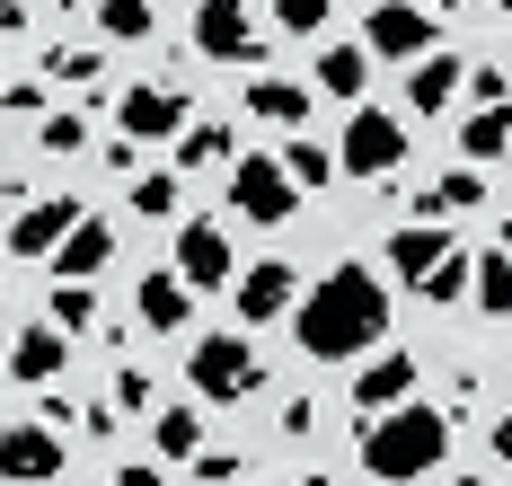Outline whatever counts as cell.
Here are the masks:
<instances>
[{
	"label": "cell",
	"mask_w": 512,
	"mask_h": 486,
	"mask_svg": "<svg viewBox=\"0 0 512 486\" xmlns=\"http://www.w3.org/2000/svg\"><path fill=\"white\" fill-rule=\"evenodd\" d=\"M327 9H336V0H274V27H283V36H318Z\"/></svg>",
	"instance_id": "cell-34"
},
{
	"label": "cell",
	"mask_w": 512,
	"mask_h": 486,
	"mask_svg": "<svg viewBox=\"0 0 512 486\" xmlns=\"http://www.w3.org/2000/svg\"><path fill=\"white\" fill-rule=\"evenodd\" d=\"M62 363H71V336L53 319H27L18 336H9V380H27V389H53L62 380Z\"/></svg>",
	"instance_id": "cell-12"
},
{
	"label": "cell",
	"mask_w": 512,
	"mask_h": 486,
	"mask_svg": "<svg viewBox=\"0 0 512 486\" xmlns=\"http://www.w3.org/2000/svg\"><path fill=\"white\" fill-rule=\"evenodd\" d=\"M115 124H124V142H177V133L195 124V98H186L177 80H133L124 107H115Z\"/></svg>",
	"instance_id": "cell-6"
},
{
	"label": "cell",
	"mask_w": 512,
	"mask_h": 486,
	"mask_svg": "<svg viewBox=\"0 0 512 486\" xmlns=\"http://www.w3.org/2000/svg\"><path fill=\"white\" fill-rule=\"evenodd\" d=\"M186 380H195V398L204 407H239V398H256V380H265V363H256V345L248 336H204L195 354H186Z\"/></svg>",
	"instance_id": "cell-3"
},
{
	"label": "cell",
	"mask_w": 512,
	"mask_h": 486,
	"mask_svg": "<svg viewBox=\"0 0 512 486\" xmlns=\"http://www.w3.org/2000/svg\"><path fill=\"white\" fill-rule=\"evenodd\" d=\"M362 80H371L362 36H354V45H327V54H318V89H327V98H362Z\"/></svg>",
	"instance_id": "cell-23"
},
{
	"label": "cell",
	"mask_w": 512,
	"mask_h": 486,
	"mask_svg": "<svg viewBox=\"0 0 512 486\" xmlns=\"http://www.w3.org/2000/svg\"><path fill=\"white\" fill-rule=\"evenodd\" d=\"M0 107H9V115H45L53 98H45V80H9V89H0Z\"/></svg>",
	"instance_id": "cell-36"
},
{
	"label": "cell",
	"mask_w": 512,
	"mask_h": 486,
	"mask_svg": "<svg viewBox=\"0 0 512 486\" xmlns=\"http://www.w3.org/2000/svg\"><path fill=\"white\" fill-rule=\"evenodd\" d=\"M442 486H486V478H442Z\"/></svg>",
	"instance_id": "cell-43"
},
{
	"label": "cell",
	"mask_w": 512,
	"mask_h": 486,
	"mask_svg": "<svg viewBox=\"0 0 512 486\" xmlns=\"http://www.w3.org/2000/svg\"><path fill=\"white\" fill-rule=\"evenodd\" d=\"M504 248H512V213H504Z\"/></svg>",
	"instance_id": "cell-44"
},
{
	"label": "cell",
	"mask_w": 512,
	"mask_h": 486,
	"mask_svg": "<svg viewBox=\"0 0 512 486\" xmlns=\"http://www.w3.org/2000/svg\"><path fill=\"white\" fill-rule=\"evenodd\" d=\"M195 54L204 62H265V36H256L248 0H195Z\"/></svg>",
	"instance_id": "cell-8"
},
{
	"label": "cell",
	"mask_w": 512,
	"mask_h": 486,
	"mask_svg": "<svg viewBox=\"0 0 512 486\" xmlns=\"http://www.w3.org/2000/svg\"><path fill=\"white\" fill-rule=\"evenodd\" d=\"M442 45V18L424 0H371L362 9V54L371 62H424Z\"/></svg>",
	"instance_id": "cell-4"
},
{
	"label": "cell",
	"mask_w": 512,
	"mask_h": 486,
	"mask_svg": "<svg viewBox=\"0 0 512 486\" xmlns=\"http://www.w3.org/2000/svg\"><path fill=\"white\" fill-rule=\"evenodd\" d=\"M415 398V354H371L354 372V416H389Z\"/></svg>",
	"instance_id": "cell-16"
},
{
	"label": "cell",
	"mask_w": 512,
	"mask_h": 486,
	"mask_svg": "<svg viewBox=\"0 0 512 486\" xmlns=\"http://www.w3.org/2000/svg\"><path fill=\"white\" fill-rule=\"evenodd\" d=\"M460 89H468V62L451 54V45H442V54H424V62L407 71V107H415V115H442Z\"/></svg>",
	"instance_id": "cell-18"
},
{
	"label": "cell",
	"mask_w": 512,
	"mask_h": 486,
	"mask_svg": "<svg viewBox=\"0 0 512 486\" xmlns=\"http://www.w3.org/2000/svg\"><path fill=\"white\" fill-rule=\"evenodd\" d=\"M115 486H159V451H151V460H124V469H115Z\"/></svg>",
	"instance_id": "cell-39"
},
{
	"label": "cell",
	"mask_w": 512,
	"mask_h": 486,
	"mask_svg": "<svg viewBox=\"0 0 512 486\" xmlns=\"http://www.w3.org/2000/svg\"><path fill=\"white\" fill-rule=\"evenodd\" d=\"M36 142H45L53 160H71V151H89V115H80V107H53L45 124H36Z\"/></svg>",
	"instance_id": "cell-30"
},
{
	"label": "cell",
	"mask_w": 512,
	"mask_h": 486,
	"mask_svg": "<svg viewBox=\"0 0 512 486\" xmlns=\"http://www.w3.org/2000/svg\"><path fill=\"white\" fill-rule=\"evenodd\" d=\"M151 27H159L151 0H98V36H106V45H142Z\"/></svg>",
	"instance_id": "cell-25"
},
{
	"label": "cell",
	"mask_w": 512,
	"mask_h": 486,
	"mask_svg": "<svg viewBox=\"0 0 512 486\" xmlns=\"http://www.w3.org/2000/svg\"><path fill=\"white\" fill-rule=\"evenodd\" d=\"M468 98H477V107H504V98H512V80L495 71V62H477V71H468Z\"/></svg>",
	"instance_id": "cell-35"
},
{
	"label": "cell",
	"mask_w": 512,
	"mask_h": 486,
	"mask_svg": "<svg viewBox=\"0 0 512 486\" xmlns=\"http://www.w3.org/2000/svg\"><path fill=\"white\" fill-rule=\"evenodd\" d=\"M468 301H477V319H512V248H477Z\"/></svg>",
	"instance_id": "cell-20"
},
{
	"label": "cell",
	"mask_w": 512,
	"mask_h": 486,
	"mask_svg": "<svg viewBox=\"0 0 512 486\" xmlns=\"http://www.w3.org/2000/svg\"><path fill=\"white\" fill-rule=\"evenodd\" d=\"M230 213L256 221V230H283V221L301 213V186L283 177V160H265V151H239V160H230Z\"/></svg>",
	"instance_id": "cell-5"
},
{
	"label": "cell",
	"mask_w": 512,
	"mask_h": 486,
	"mask_svg": "<svg viewBox=\"0 0 512 486\" xmlns=\"http://www.w3.org/2000/svg\"><path fill=\"white\" fill-rule=\"evenodd\" d=\"M133 213L142 221H177V177H168V168H142V177H133Z\"/></svg>",
	"instance_id": "cell-31"
},
{
	"label": "cell",
	"mask_w": 512,
	"mask_h": 486,
	"mask_svg": "<svg viewBox=\"0 0 512 486\" xmlns=\"http://www.w3.org/2000/svg\"><path fill=\"white\" fill-rule=\"evenodd\" d=\"M0 478L9 486H53L62 478V433L53 425H0Z\"/></svg>",
	"instance_id": "cell-10"
},
{
	"label": "cell",
	"mask_w": 512,
	"mask_h": 486,
	"mask_svg": "<svg viewBox=\"0 0 512 486\" xmlns=\"http://www.w3.org/2000/svg\"><path fill=\"white\" fill-rule=\"evenodd\" d=\"M151 451L159 460H195V451H204V416H195V407H159L151 416Z\"/></svg>",
	"instance_id": "cell-22"
},
{
	"label": "cell",
	"mask_w": 512,
	"mask_h": 486,
	"mask_svg": "<svg viewBox=\"0 0 512 486\" xmlns=\"http://www.w3.org/2000/svg\"><path fill=\"white\" fill-rule=\"evenodd\" d=\"M0 27H9V36H27V0H0Z\"/></svg>",
	"instance_id": "cell-40"
},
{
	"label": "cell",
	"mask_w": 512,
	"mask_h": 486,
	"mask_svg": "<svg viewBox=\"0 0 512 486\" xmlns=\"http://www.w3.org/2000/svg\"><path fill=\"white\" fill-rule=\"evenodd\" d=\"M133 310H142V327H151V336H177V327L195 319V283H186V274L168 266V274H142V292H133Z\"/></svg>",
	"instance_id": "cell-17"
},
{
	"label": "cell",
	"mask_w": 512,
	"mask_h": 486,
	"mask_svg": "<svg viewBox=\"0 0 512 486\" xmlns=\"http://www.w3.org/2000/svg\"><path fill=\"white\" fill-rule=\"evenodd\" d=\"M106 407H115V416H159L151 372H133V363H124V372H115V398H106Z\"/></svg>",
	"instance_id": "cell-33"
},
{
	"label": "cell",
	"mask_w": 512,
	"mask_h": 486,
	"mask_svg": "<svg viewBox=\"0 0 512 486\" xmlns=\"http://www.w3.org/2000/svg\"><path fill=\"white\" fill-rule=\"evenodd\" d=\"M495 460H512V416H495Z\"/></svg>",
	"instance_id": "cell-41"
},
{
	"label": "cell",
	"mask_w": 512,
	"mask_h": 486,
	"mask_svg": "<svg viewBox=\"0 0 512 486\" xmlns=\"http://www.w3.org/2000/svg\"><path fill=\"white\" fill-rule=\"evenodd\" d=\"M283 433H292V442H309V433H318V407H309V398H283Z\"/></svg>",
	"instance_id": "cell-37"
},
{
	"label": "cell",
	"mask_w": 512,
	"mask_h": 486,
	"mask_svg": "<svg viewBox=\"0 0 512 486\" xmlns=\"http://www.w3.org/2000/svg\"><path fill=\"white\" fill-rule=\"evenodd\" d=\"M186 469H195V478H204V486H221V478H230V469H239V460H230V451H195Z\"/></svg>",
	"instance_id": "cell-38"
},
{
	"label": "cell",
	"mask_w": 512,
	"mask_h": 486,
	"mask_svg": "<svg viewBox=\"0 0 512 486\" xmlns=\"http://www.w3.org/2000/svg\"><path fill=\"white\" fill-rule=\"evenodd\" d=\"M62 9H71V18H80V9H98V0H62Z\"/></svg>",
	"instance_id": "cell-42"
},
{
	"label": "cell",
	"mask_w": 512,
	"mask_h": 486,
	"mask_svg": "<svg viewBox=\"0 0 512 486\" xmlns=\"http://www.w3.org/2000/svg\"><path fill=\"white\" fill-rule=\"evenodd\" d=\"M71 221H80V195H36V204L9 213V248H18V257H53V248L71 239Z\"/></svg>",
	"instance_id": "cell-11"
},
{
	"label": "cell",
	"mask_w": 512,
	"mask_h": 486,
	"mask_svg": "<svg viewBox=\"0 0 512 486\" xmlns=\"http://www.w3.org/2000/svg\"><path fill=\"white\" fill-rule=\"evenodd\" d=\"M292 301H301V274L283 266V257H256L239 283H230V310L248 327H265V319H292Z\"/></svg>",
	"instance_id": "cell-9"
},
{
	"label": "cell",
	"mask_w": 512,
	"mask_h": 486,
	"mask_svg": "<svg viewBox=\"0 0 512 486\" xmlns=\"http://www.w3.org/2000/svg\"><path fill=\"white\" fill-rule=\"evenodd\" d=\"M354 460H362L380 486L433 478V469L451 460V416H442V407H415V398H407V407H389V416H362Z\"/></svg>",
	"instance_id": "cell-2"
},
{
	"label": "cell",
	"mask_w": 512,
	"mask_h": 486,
	"mask_svg": "<svg viewBox=\"0 0 512 486\" xmlns=\"http://www.w3.org/2000/svg\"><path fill=\"white\" fill-rule=\"evenodd\" d=\"M106 266H115V221L80 213V221H71V239L53 248V274H62V283H98Z\"/></svg>",
	"instance_id": "cell-13"
},
{
	"label": "cell",
	"mask_w": 512,
	"mask_h": 486,
	"mask_svg": "<svg viewBox=\"0 0 512 486\" xmlns=\"http://www.w3.org/2000/svg\"><path fill=\"white\" fill-rule=\"evenodd\" d=\"M177 274H186L195 292H221V283H230V230H221V221H186V230H177Z\"/></svg>",
	"instance_id": "cell-15"
},
{
	"label": "cell",
	"mask_w": 512,
	"mask_h": 486,
	"mask_svg": "<svg viewBox=\"0 0 512 486\" xmlns=\"http://www.w3.org/2000/svg\"><path fill=\"white\" fill-rule=\"evenodd\" d=\"M45 319L62 327V336H80V327H98V283H53Z\"/></svg>",
	"instance_id": "cell-28"
},
{
	"label": "cell",
	"mask_w": 512,
	"mask_h": 486,
	"mask_svg": "<svg viewBox=\"0 0 512 486\" xmlns=\"http://www.w3.org/2000/svg\"><path fill=\"white\" fill-rule=\"evenodd\" d=\"M221 160H239L230 151V124H186L177 133V168H221Z\"/></svg>",
	"instance_id": "cell-29"
},
{
	"label": "cell",
	"mask_w": 512,
	"mask_h": 486,
	"mask_svg": "<svg viewBox=\"0 0 512 486\" xmlns=\"http://www.w3.org/2000/svg\"><path fill=\"white\" fill-rule=\"evenodd\" d=\"M283 177H292V186H327V177H336V151H318V142H301V133H292V151H283Z\"/></svg>",
	"instance_id": "cell-32"
},
{
	"label": "cell",
	"mask_w": 512,
	"mask_h": 486,
	"mask_svg": "<svg viewBox=\"0 0 512 486\" xmlns=\"http://www.w3.org/2000/svg\"><path fill=\"white\" fill-rule=\"evenodd\" d=\"M292 336H301L309 363H354V354H371V345L389 336V283L371 266H354V257L327 266L301 301H292Z\"/></svg>",
	"instance_id": "cell-1"
},
{
	"label": "cell",
	"mask_w": 512,
	"mask_h": 486,
	"mask_svg": "<svg viewBox=\"0 0 512 486\" xmlns=\"http://www.w3.org/2000/svg\"><path fill=\"white\" fill-rule=\"evenodd\" d=\"M424 9H451V0H424Z\"/></svg>",
	"instance_id": "cell-45"
},
{
	"label": "cell",
	"mask_w": 512,
	"mask_h": 486,
	"mask_svg": "<svg viewBox=\"0 0 512 486\" xmlns=\"http://www.w3.org/2000/svg\"><path fill=\"white\" fill-rule=\"evenodd\" d=\"M45 71H53V80H71V89H98V80H106V45H98V36H89V45H53Z\"/></svg>",
	"instance_id": "cell-27"
},
{
	"label": "cell",
	"mask_w": 512,
	"mask_h": 486,
	"mask_svg": "<svg viewBox=\"0 0 512 486\" xmlns=\"http://www.w3.org/2000/svg\"><path fill=\"white\" fill-rule=\"evenodd\" d=\"M477 204H486V177H442V186H424V195H415V221H451V213H477Z\"/></svg>",
	"instance_id": "cell-21"
},
{
	"label": "cell",
	"mask_w": 512,
	"mask_h": 486,
	"mask_svg": "<svg viewBox=\"0 0 512 486\" xmlns=\"http://www.w3.org/2000/svg\"><path fill=\"white\" fill-rule=\"evenodd\" d=\"M460 151H468V160H504V151H512V107H477L460 124Z\"/></svg>",
	"instance_id": "cell-24"
},
{
	"label": "cell",
	"mask_w": 512,
	"mask_h": 486,
	"mask_svg": "<svg viewBox=\"0 0 512 486\" xmlns=\"http://www.w3.org/2000/svg\"><path fill=\"white\" fill-rule=\"evenodd\" d=\"M460 239H451V221H407V230H389L380 239V257H389V274H407V283H424V274L442 266Z\"/></svg>",
	"instance_id": "cell-14"
},
{
	"label": "cell",
	"mask_w": 512,
	"mask_h": 486,
	"mask_svg": "<svg viewBox=\"0 0 512 486\" xmlns=\"http://www.w3.org/2000/svg\"><path fill=\"white\" fill-rule=\"evenodd\" d=\"M468 283H477V257H468V248H451L442 266H433L424 283H415V292H424L433 310H451V301H468Z\"/></svg>",
	"instance_id": "cell-26"
},
{
	"label": "cell",
	"mask_w": 512,
	"mask_h": 486,
	"mask_svg": "<svg viewBox=\"0 0 512 486\" xmlns=\"http://www.w3.org/2000/svg\"><path fill=\"white\" fill-rule=\"evenodd\" d=\"M486 9H512V0H486Z\"/></svg>",
	"instance_id": "cell-46"
},
{
	"label": "cell",
	"mask_w": 512,
	"mask_h": 486,
	"mask_svg": "<svg viewBox=\"0 0 512 486\" xmlns=\"http://www.w3.org/2000/svg\"><path fill=\"white\" fill-rule=\"evenodd\" d=\"M407 160V124L389 107H354V124H345V151H336V168L345 177H389V168Z\"/></svg>",
	"instance_id": "cell-7"
},
{
	"label": "cell",
	"mask_w": 512,
	"mask_h": 486,
	"mask_svg": "<svg viewBox=\"0 0 512 486\" xmlns=\"http://www.w3.org/2000/svg\"><path fill=\"white\" fill-rule=\"evenodd\" d=\"M248 115L274 124V133H301L309 124V89L301 80H248Z\"/></svg>",
	"instance_id": "cell-19"
}]
</instances>
